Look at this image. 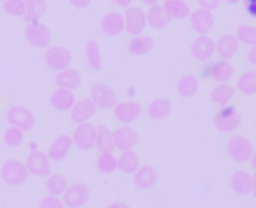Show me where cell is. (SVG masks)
I'll list each match as a JSON object with an SVG mask.
<instances>
[{"instance_id":"1","label":"cell","mask_w":256,"mask_h":208,"mask_svg":"<svg viewBox=\"0 0 256 208\" xmlns=\"http://www.w3.org/2000/svg\"><path fill=\"white\" fill-rule=\"evenodd\" d=\"M28 170L26 164L16 160V159H8L3 162L0 168V177L4 184L8 186H21L28 178Z\"/></svg>"},{"instance_id":"2","label":"cell","mask_w":256,"mask_h":208,"mask_svg":"<svg viewBox=\"0 0 256 208\" xmlns=\"http://www.w3.org/2000/svg\"><path fill=\"white\" fill-rule=\"evenodd\" d=\"M214 128L222 132V134H232L238 129L240 123H242V116L237 111V108L234 105H226V106H220V110L216 112L214 116Z\"/></svg>"},{"instance_id":"3","label":"cell","mask_w":256,"mask_h":208,"mask_svg":"<svg viewBox=\"0 0 256 208\" xmlns=\"http://www.w3.org/2000/svg\"><path fill=\"white\" fill-rule=\"evenodd\" d=\"M44 60H45V64L56 70V72H60L63 69H68L70 68V63H72V52L68 46H63V45H54V46H48L45 54H44Z\"/></svg>"},{"instance_id":"4","label":"cell","mask_w":256,"mask_h":208,"mask_svg":"<svg viewBox=\"0 0 256 208\" xmlns=\"http://www.w3.org/2000/svg\"><path fill=\"white\" fill-rule=\"evenodd\" d=\"M226 148H228V154L231 156V159L237 164L249 162L255 153L252 142L243 135H232L226 144Z\"/></svg>"},{"instance_id":"5","label":"cell","mask_w":256,"mask_h":208,"mask_svg":"<svg viewBox=\"0 0 256 208\" xmlns=\"http://www.w3.org/2000/svg\"><path fill=\"white\" fill-rule=\"evenodd\" d=\"M6 122L9 123V126H15L20 128L24 132H28L34 128L36 124V117L33 114V111L27 106L22 105H15L10 106L6 112Z\"/></svg>"},{"instance_id":"6","label":"cell","mask_w":256,"mask_h":208,"mask_svg":"<svg viewBox=\"0 0 256 208\" xmlns=\"http://www.w3.org/2000/svg\"><path fill=\"white\" fill-rule=\"evenodd\" d=\"M26 40L34 48H48L51 44V30L40 21H30L24 28Z\"/></svg>"},{"instance_id":"7","label":"cell","mask_w":256,"mask_h":208,"mask_svg":"<svg viewBox=\"0 0 256 208\" xmlns=\"http://www.w3.org/2000/svg\"><path fill=\"white\" fill-rule=\"evenodd\" d=\"M90 99L94 102V105L100 110H112L117 105V93L112 87L96 82L90 88Z\"/></svg>"},{"instance_id":"8","label":"cell","mask_w":256,"mask_h":208,"mask_svg":"<svg viewBox=\"0 0 256 208\" xmlns=\"http://www.w3.org/2000/svg\"><path fill=\"white\" fill-rule=\"evenodd\" d=\"M123 16H124L126 32L130 36L142 34V32L146 30V27L148 26L147 24V14H146V10H142L138 6H129V8H126Z\"/></svg>"},{"instance_id":"9","label":"cell","mask_w":256,"mask_h":208,"mask_svg":"<svg viewBox=\"0 0 256 208\" xmlns=\"http://www.w3.org/2000/svg\"><path fill=\"white\" fill-rule=\"evenodd\" d=\"M96 134H98L96 128L88 122L76 124V128L74 130V135H72L74 146L78 147L82 152L92 150L93 147H96Z\"/></svg>"},{"instance_id":"10","label":"cell","mask_w":256,"mask_h":208,"mask_svg":"<svg viewBox=\"0 0 256 208\" xmlns=\"http://www.w3.org/2000/svg\"><path fill=\"white\" fill-rule=\"evenodd\" d=\"M90 200V189L84 183L70 184L63 194V202L68 208H81Z\"/></svg>"},{"instance_id":"11","label":"cell","mask_w":256,"mask_h":208,"mask_svg":"<svg viewBox=\"0 0 256 208\" xmlns=\"http://www.w3.org/2000/svg\"><path fill=\"white\" fill-rule=\"evenodd\" d=\"M189 22H190V27H192L198 34H208V33L213 30L216 20H214L213 10L198 8V9H195V10L190 12V15H189Z\"/></svg>"},{"instance_id":"12","label":"cell","mask_w":256,"mask_h":208,"mask_svg":"<svg viewBox=\"0 0 256 208\" xmlns=\"http://www.w3.org/2000/svg\"><path fill=\"white\" fill-rule=\"evenodd\" d=\"M190 54L195 60L208 62L216 54V42L207 34H200L190 45Z\"/></svg>"},{"instance_id":"13","label":"cell","mask_w":256,"mask_h":208,"mask_svg":"<svg viewBox=\"0 0 256 208\" xmlns=\"http://www.w3.org/2000/svg\"><path fill=\"white\" fill-rule=\"evenodd\" d=\"M51 159L48 158L46 153L34 150L27 156L26 166L30 174L36 177H48L51 174Z\"/></svg>"},{"instance_id":"14","label":"cell","mask_w":256,"mask_h":208,"mask_svg":"<svg viewBox=\"0 0 256 208\" xmlns=\"http://www.w3.org/2000/svg\"><path fill=\"white\" fill-rule=\"evenodd\" d=\"M112 110H114V117L123 124H132L134 122H136L140 118V116L142 112L141 105L135 100L117 102V105Z\"/></svg>"},{"instance_id":"15","label":"cell","mask_w":256,"mask_h":208,"mask_svg":"<svg viewBox=\"0 0 256 208\" xmlns=\"http://www.w3.org/2000/svg\"><path fill=\"white\" fill-rule=\"evenodd\" d=\"M100 30L108 38H114V36L122 34L126 30L123 14H120V12H106L100 20Z\"/></svg>"},{"instance_id":"16","label":"cell","mask_w":256,"mask_h":208,"mask_svg":"<svg viewBox=\"0 0 256 208\" xmlns=\"http://www.w3.org/2000/svg\"><path fill=\"white\" fill-rule=\"evenodd\" d=\"M96 110H98V106L94 105V102L90 98H82V99L76 100L74 108L70 110V120L75 124L87 123L96 114Z\"/></svg>"},{"instance_id":"17","label":"cell","mask_w":256,"mask_h":208,"mask_svg":"<svg viewBox=\"0 0 256 208\" xmlns=\"http://www.w3.org/2000/svg\"><path fill=\"white\" fill-rule=\"evenodd\" d=\"M114 135V144L116 148L120 152H126V150H134V147L138 144V134L135 129H132L129 124H123L122 128L116 129L112 132Z\"/></svg>"},{"instance_id":"18","label":"cell","mask_w":256,"mask_h":208,"mask_svg":"<svg viewBox=\"0 0 256 208\" xmlns=\"http://www.w3.org/2000/svg\"><path fill=\"white\" fill-rule=\"evenodd\" d=\"M76 102V98L74 94V90H68V88H60L57 87V90H54L50 96V104L56 111L64 112V111H70L74 108Z\"/></svg>"},{"instance_id":"19","label":"cell","mask_w":256,"mask_h":208,"mask_svg":"<svg viewBox=\"0 0 256 208\" xmlns=\"http://www.w3.org/2000/svg\"><path fill=\"white\" fill-rule=\"evenodd\" d=\"M74 146V141H72V136L69 135H58L50 146L46 154L51 160L54 162H62L68 158L69 152H70V147Z\"/></svg>"},{"instance_id":"20","label":"cell","mask_w":256,"mask_h":208,"mask_svg":"<svg viewBox=\"0 0 256 208\" xmlns=\"http://www.w3.org/2000/svg\"><path fill=\"white\" fill-rule=\"evenodd\" d=\"M158 180H159V174L150 165L140 166V170L134 174V184L140 190H148V189L154 188Z\"/></svg>"},{"instance_id":"21","label":"cell","mask_w":256,"mask_h":208,"mask_svg":"<svg viewBox=\"0 0 256 208\" xmlns=\"http://www.w3.org/2000/svg\"><path fill=\"white\" fill-rule=\"evenodd\" d=\"M238 48H240V40L237 39L236 34H222L216 40V52L224 60L232 58L237 54Z\"/></svg>"},{"instance_id":"22","label":"cell","mask_w":256,"mask_h":208,"mask_svg":"<svg viewBox=\"0 0 256 208\" xmlns=\"http://www.w3.org/2000/svg\"><path fill=\"white\" fill-rule=\"evenodd\" d=\"M207 75L214 80L218 84L220 82H228L232 75H234V66L230 63V60H219V62H214L212 63L208 68H207Z\"/></svg>"},{"instance_id":"23","label":"cell","mask_w":256,"mask_h":208,"mask_svg":"<svg viewBox=\"0 0 256 208\" xmlns=\"http://www.w3.org/2000/svg\"><path fill=\"white\" fill-rule=\"evenodd\" d=\"M231 189L238 196H246L252 192V176L248 171L238 170L231 176Z\"/></svg>"},{"instance_id":"24","label":"cell","mask_w":256,"mask_h":208,"mask_svg":"<svg viewBox=\"0 0 256 208\" xmlns=\"http://www.w3.org/2000/svg\"><path fill=\"white\" fill-rule=\"evenodd\" d=\"M54 82L57 87L60 88H68V90H76L81 84V74L80 70L74 69V68H68L63 69L60 72H57Z\"/></svg>"},{"instance_id":"25","label":"cell","mask_w":256,"mask_h":208,"mask_svg":"<svg viewBox=\"0 0 256 208\" xmlns=\"http://www.w3.org/2000/svg\"><path fill=\"white\" fill-rule=\"evenodd\" d=\"M154 48V40L152 36L148 34H138V36H134L129 44H128V51L129 54L135 56V57H141V56H146Z\"/></svg>"},{"instance_id":"26","label":"cell","mask_w":256,"mask_h":208,"mask_svg":"<svg viewBox=\"0 0 256 208\" xmlns=\"http://www.w3.org/2000/svg\"><path fill=\"white\" fill-rule=\"evenodd\" d=\"M146 14H147V24L153 28H165L171 22V18L166 14L165 8L159 3L148 6V10Z\"/></svg>"},{"instance_id":"27","label":"cell","mask_w":256,"mask_h":208,"mask_svg":"<svg viewBox=\"0 0 256 208\" xmlns=\"http://www.w3.org/2000/svg\"><path fill=\"white\" fill-rule=\"evenodd\" d=\"M171 110H172V102L170 99L159 98V99H154L148 104L147 116L152 120H164L171 114Z\"/></svg>"},{"instance_id":"28","label":"cell","mask_w":256,"mask_h":208,"mask_svg":"<svg viewBox=\"0 0 256 208\" xmlns=\"http://www.w3.org/2000/svg\"><path fill=\"white\" fill-rule=\"evenodd\" d=\"M234 94H236V88H234L232 86H230V84H226V82H220V84H218V86L212 90V93H210V100H212L213 104L219 105V106H226V105H230V102L232 100Z\"/></svg>"},{"instance_id":"29","label":"cell","mask_w":256,"mask_h":208,"mask_svg":"<svg viewBox=\"0 0 256 208\" xmlns=\"http://www.w3.org/2000/svg\"><path fill=\"white\" fill-rule=\"evenodd\" d=\"M171 20H184L190 15V6L186 0H164L162 4Z\"/></svg>"},{"instance_id":"30","label":"cell","mask_w":256,"mask_h":208,"mask_svg":"<svg viewBox=\"0 0 256 208\" xmlns=\"http://www.w3.org/2000/svg\"><path fill=\"white\" fill-rule=\"evenodd\" d=\"M98 134H96V148L99 153H112L116 150V144H114V135L112 132L100 124L96 128Z\"/></svg>"},{"instance_id":"31","label":"cell","mask_w":256,"mask_h":208,"mask_svg":"<svg viewBox=\"0 0 256 208\" xmlns=\"http://www.w3.org/2000/svg\"><path fill=\"white\" fill-rule=\"evenodd\" d=\"M26 2V14H24V21H40V18L46 14L48 9V2L46 0H24Z\"/></svg>"},{"instance_id":"32","label":"cell","mask_w":256,"mask_h":208,"mask_svg":"<svg viewBox=\"0 0 256 208\" xmlns=\"http://www.w3.org/2000/svg\"><path fill=\"white\" fill-rule=\"evenodd\" d=\"M200 90V80L192 75V74H186L183 75L178 82H177V92L182 98H194Z\"/></svg>"},{"instance_id":"33","label":"cell","mask_w":256,"mask_h":208,"mask_svg":"<svg viewBox=\"0 0 256 208\" xmlns=\"http://www.w3.org/2000/svg\"><path fill=\"white\" fill-rule=\"evenodd\" d=\"M118 159V170L124 174H135L140 170V158L134 150L122 152Z\"/></svg>"},{"instance_id":"34","label":"cell","mask_w":256,"mask_h":208,"mask_svg":"<svg viewBox=\"0 0 256 208\" xmlns=\"http://www.w3.org/2000/svg\"><path fill=\"white\" fill-rule=\"evenodd\" d=\"M86 58H87L88 66L93 70H100V68H102V52H100L99 42L96 39H90L86 44Z\"/></svg>"},{"instance_id":"35","label":"cell","mask_w":256,"mask_h":208,"mask_svg":"<svg viewBox=\"0 0 256 208\" xmlns=\"http://www.w3.org/2000/svg\"><path fill=\"white\" fill-rule=\"evenodd\" d=\"M69 188L68 178L62 174H50L46 177V192L51 196H63L66 189Z\"/></svg>"},{"instance_id":"36","label":"cell","mask_w":256,"mask_h":208,"mask_svg":"<svg viewBox=\"0 0 256 208\" xmlns=\"http://www.w3.org/2000/svg\"><path fill=\"white\" fill-rule=\"evenodd\" d=\"M237 90L244 96L256 94V70H248L240 75L237 81Z\"/></svg>"},{"instance_id":"37","label":"cell","mask_w":256,"mask_h":208,"mask_svg":"<svg viewBox=\"0 0 256 208\" xmlns=\"http://www.w3.org/2000/svg\"><path fill=\"white\" fill-rule=\"evenodd\" d=\"M96 168L102 174H112L116 170H118V159L114 156V153H100L96 160Z\"/></svg>"},{"instance_id":"38","label":"cell","mask_w":256,"mask_h":208,"mask_svg":"<svg viewBox=\"0 0 256 208\" xmlns=\"http://www.w3.org/2000/svg\"><path fill=\"white\" fill-rule=\"evenodd\" d=\"M236 36L240 40V44H244L248 46H255L256 26H250V24H242V26H238Z\"/></svg>"},{"instance_id":"39","label":"cell","mask_w":256,"mask_h":208,"mask_svg":"<svg viewBox=\"0 0 256 208\" xmlns=\"http://www.w3.org/2000/svg\"><path fill=\"white\" fill-rule=\"evenodd\" d=\"M3 141L10 148L20 147L24 141V130H21L20 128H15V126H9L3 134Z\"/></svg>"},{"instance_id":"40","label":"cell","mask_w":256,"mask_h":208,"mask_svg":"<svg viewBox=\"0 0 256 208\" xmlns=\"http://www.w3.org/2000/svg\"><path fill=\"white\" fill-rule=\"evenodd\" d=\"M2 8H3V12L10 16L22 18L26 14V2L24 0H3Z\"/></svg>"},{"instance_id":"41","label":"cell","mask_w":256,"mask_h":208,"mask_svg":"<svg viewBox=\"0 0 256 208\" xmlns=\"http://www.w3.org/2000/svg\"><path fill=\"white\" fill-rule=\"evenodd\" d=\"M39 208H64V202H63V200H60V196L48 195L40 200Z\"/></svg>"},{"instance_id":"42","label":"cell","mask_w":256,"mask_h":208,"mask_svg":"<svg viewBox=\"0 0 256 208\" xmlns=\"http://www.w3.org/2000/svg\"><path fill=\"white\" fill-rule=\"evenodd\" d=\"M198 4H200V8H202V9L214 10V9L219 8L220 0H198Z\"/></svg>"},{"instance_id":"43","label":"cell","mask_w":256,"mask_h":208,"mask_svg":"<svg viewBox=\"0 0 256 208\" xmlns=\"http://www.w3.org/2000/svg\"><path fill=\"white\" fill-rule=\"evenodd\" d=\"M243 4H244V9L246 12L256 18V0H243Z\"/></svg>"},{"instance_id":"44","label":"cell","mask_w":256,"mask_h":208,"mask_svg":"<svg viewBox=\"0 0 256 208\" xmlns=\"http://www.w3.org/2000/svg\"><path fill=\"white\" fill-rule=\"evenodd\" d=\"M68 2H69L70 6H74L76 9H84L92 3V0H68Z\"/></svg>"},{"instance_id":"45","label":"cell","mask_w":256,"mask_h":208,"mask_svg":"<svg viewBox=\"0 0 256 208\" xmlns=\"http://www.w3.org/2000/svg\"><path fill=\"white\" fill-rule=\"evenodd\" d=\"M248 60H249L250 64L256 66V45L255 46H250V50L248 52Z\"/></svg>"},{"instance_id":"46","label":"cell","mask_w":256,"mask_h":208,"mask_svg":"<svg viewBox=\"0 0 256 208\" xmlns=\"http://www.w3.org/2000/svg\"><path fill=\"white\" fill-rule=\"evenodd\" d=\"M112 3L114 4H117L118 8H129V6H132V3H134V0H112Z\"/></svg>"},{"instance_id":"47","label":"cell","mask_w":256,"mask_h":208,"mask_svg":"<svg viewBox=\"0 0 256 208\" xmlns=\"http://www.w3.org/2000/svg\"><path fill=\"white\" fill-rule=\"evenodd\" d=\"M106 208H130L128 204H124V202H112V204H110Z\"/></svg>"},{"instance_id":"48","label":"cell","mask_w":256,"mask_h":208,"mask_svg":"<svg viewBox=\"0 0 256 208\" xmlns=\"http://www.w3.org/2000/svg\"><path fill=\"white\" fill-rule=\"evenodd\" d=\"M256 198V172L252 176V192H250Z\"/></svg>"},{"instance_id":"49","label":"cell","mask_w":256,"mask_h":208,"mask_svg":"<svg viewBox=\"0 0 256 208\" xmlns=\"http://www.w3.org/2000/svg\"><path fill=\"white\" fill-rule=\"evenodd\" d=\"M144 4H147V6H153V4H158L159 3V0H141Z\"/></svg>"},{"instance_id":"50","label":"cell","mask_w":256,"mask_h":208,"mask_svg":"<svg viewBox=\"0 0 256 208\" xmlns=\"http://www.w3.org/2000/svg\"><path fill=\"white\" fill-rule=\"evenodd\" d=\"M250 164H252V168L256 171V152L254 153V156H252V159H250Z\"/></svg>"},{"instance_id":"51","label":"cell","mask_w":256,"mask_h":208,"mask_svg":"<svg viewBox=\"0 0 256 208\" xmlns=\"http://www.w3.org/2000/svg\"><path fill=\"white\" fill-rule=\"evenodd\" d=\"M226 3H230V4H236V3H238L240 0H225Z\"/></svg>"}]
</instances>
